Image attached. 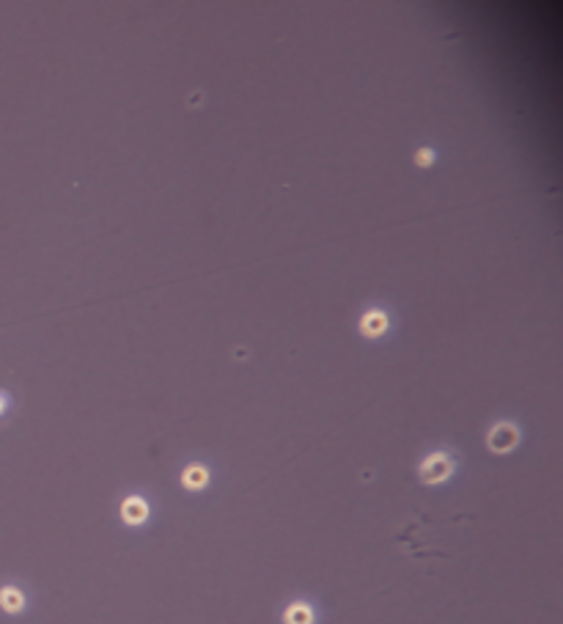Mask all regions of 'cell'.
<instances>
[{"label": "cell", "instance_id": "obj_1", "mask_svg": "<svg viewBox=\"0 0 563 624\" xmlns=\"http://www.w3.org/2000/svg\"><path fill=\"white\" fill-rule=\"evenodd\" d=\"M450 470H453V465H450V459L445 454H431L426 462H423L421 468V476L426 484H437V482H445L450 476Z\"/></svg>", "mask_w": 563, "mask_h": 624}, {"label": "cell", "instance_id": "obj_2", "mask_svg": "<svg viewBox=\"0 0 563 624\" xmlns=\"http://www.w3.org/2000/svg\"><path fill=\"white\" fill-rule=\"evenodd\" d=\"M519 443V429L514 424H498L489 432V449L492 451H511Z\"/></svg>", "mask_w": 563, "mask_h": 624}, {"label": "cell", "instance_id": "obj_3", "mask_svg": "<svg viewBox=\"0 0 563 624\" xmlns=\"http://www.w3.org/2000/svg\"><path fill=\"white\" fill-rule=\"evenodd\" d=\"M388 330V316L382 311H371L366 313V319H363V333L366 336H379V333H385Z\"/></svg>", "mask_w": 563, "mask_h": 624}, {"label": "cell", "instance_id": "obj_4", "mask_svg": "<svg viewBox=\"0 0 563 624\" xmlns=\"http://www.w3.org/2000/svg\"><path fill=\"white\" fill-rule=\"evenodd\" d=\"M124 517H127L129 523H143V520H146V504L138 501V498L127 501V504H124Z\"/></svg>", "mask_w": 563, "mask_h": 624}, {"label": "cell", "instance_id": "obj_5", "mask_svg": "<svg viewBox=\"0 0 563 624\" xmlns=\"http://www.w3.org/2000/svg\"><path fill=\"white\" fill-rule=\"evenodd\" d=\"M184 484H187V487H203V484H206V470L198 468V465L187 468V470H184Z\"/></svg>", "mask_w": 563, "mask_h": 624}, {"label": "cell", "instance_id": "obj_6", "mask_svg": "<svg viewBox=\"0 0 563 624\" xmlns=\"http://www.w3.org/2000/svg\"><path fill=\"white\" fill-rule=\"evenodd\" d=\"M0 602H3L6 611H20V608H23V594L14 592V589H6V592L0 594Z\"/></svg>", "mask_w": 563, "mask_h": 624}, {"label": "cell", "instance_id": "obj_7", "mask_svg": "<svg viewBox=\"0 0 563 624\" xmlns=\"http://www.w3.org/2000/svg\"><path fill=\"white\" fill-rule=\"evenodd\" d=\"M286 622L289 624H310V611L305 605H294L289 613H286Z\"/></svg>", "mask_w": 563, "mask_h": 624}, {"label": "cell", "instance_id": "obj_8", "mask_svg": "<svg viewBox=\"0 0 563 624\" xmlns=\"http://www.w3.org/2000/svg\"><path fill=\"white\" fill-rule=\"evenodd\" d=\"M431 160H434V154H431L429 149H423V151H418V157H415V163H418V166H429Z\"/></svg>", "mask_w": 563, "mask_h": 624}]
</instances>
